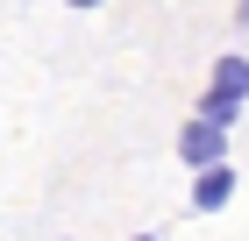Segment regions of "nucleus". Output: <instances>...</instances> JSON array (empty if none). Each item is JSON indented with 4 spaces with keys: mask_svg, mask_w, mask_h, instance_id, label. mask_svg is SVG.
Wrapping results in <instances>:
<instances>
[{
    "mask_svg": "<svg viewBox=\"0 0 249 241\" xmlns=\"http://www.w3.org/2000/svg\"><path fill=\"white\" fill-rule=\"evenodd\" d=\"M192 113H199V121H213V128H228V135H235V121H242V99H228L221 85H207Z\"/></svg>",
    "mask_w": 249,
    "mask_h": 241,
    "instance_id": "nucleus-4",
    "label": "nucleus"
},
{
    "mask_svg": "<svg viewBox=\"0 0 249 241\" xmlns=\"http://www.w3.org/2000/svg\"><path fill=\"white\" fill-rule=\"evenodd\" d=\"M207 85H221L228 99H242V107H249V57H242V50H221V57H213V78H207Z\"/></svg>",
    "mask_w": 249,
    "mask_h": 241,
    "instance_id": "nucleus-3",
    "label": "nucleus"
},
{
    "mask_svg": "<svg viewBox=\"0 0 249 241\" xmlns=\"http://www.w3.org/2000/svg\"><path fill=\"white\" fill-rule=\"evenodd\" d=\"M171 156H178L185 170H207V163H221V156H228V128H213V121H199V113H192L185 128H178Z\"/></svg>",
    "mask_w": 249,
    "mask_h": 241,
    "instance_id": "nucleus-1",
    "label": "nucleus"
},
{
    "mask_svg": "<svg viewBox=\"0 0 249 241\" xmlns=\"http://www.w3.org/2000/svg\"><path fill=\"white\" fill-rule=\"evenodd\" d=\"M235 29H249V0H235Z\"/></svg>",
    "mask_w": 249,
    "mask_h": 241,
    "instance_id": "nucleus-6",
    "label": "nucleus"
},
{
    "mask_svg": "<svg viewBox=\"0 0 249 241\" xmlns=\"http://www.w3.org/2000/svg\"><path fill=\"white\" fill-rule=\"evenodd\" d=\"M235 192H242V170L221 156V163L192 170V213H221V206H235Z\"/></svg>",
    "mask_w": 249,
    "mask_h": 241,
    "instance_id": "nucleus-2",
    "label": "nucleus"
},
{
    "mask_svg": "<svg viewBox=\"0 0 249 241\" xmlns=\"http://www.w3.org/2000/svg\"><path fill=\"white\" fill-rule=\"evenodd\" d=\"M64 7H78V15H93V7H107V0H64Z\"/></svg>",
    "mask_w": 249,
    "mask_h": 241,
    "instance_id": "nucleus-5",
    "label": "nucleus"
},
{
    "mask_svg": "<svg viewBox=\"0 0 249 241\" xmlns=\"http://www.w3.org/2000/svg\"><path fill=\"white\" fill-rule=\"evenodd\" d=\"M135 241H157V234H135Z\"/></svg>",
    "mask_w": 249,
    "mask_h": 241,
    "instance_id": "nucleus-7",
    "label": "nucleus"
}]
</instances>
